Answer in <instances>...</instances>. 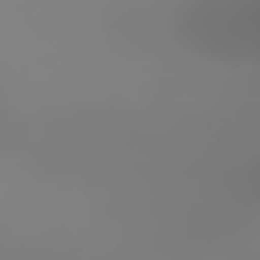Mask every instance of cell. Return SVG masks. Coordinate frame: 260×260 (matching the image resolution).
<instances>
[{
    "label": "cell",
    "instance_id": "1",
    "mask_svg": "<svg viewBox=\"0 0 260 260\" xmlns=\"http://www.w3.org/2000/svg\"><path fill=\"white\" fill-rule=\"evenodd\" d=\"M175 46L214 68L260 64V0H184L169 13Z\"/></svg>",
    "mask_w": 260,
    "mask_h": 260
}]
</instances>
